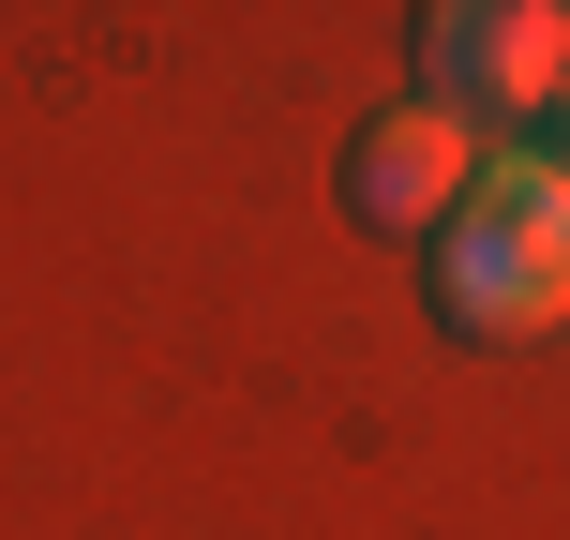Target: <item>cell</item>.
I'll return each mask as SVG.
<instances>
[{
    "label": "cell",
    "instance_id": "obj_4",
    "mask_svg": "<svg viewBox=\"0 0 570 540\" xmlns=\"http://www.w3.org/2000/svg\"><path fill=\"white\" fill-rule=\"evenodd\" d=\"M556 106H570V90H556Z\"/></svg>",
    "mask_w": 570,
    "mask_h": 540
},
{
    "label": "cell",
    "instance_id": "obj_5",
    "mask_svg": "<svg viewBox=\"0 0 570 540\" xmlns=\"http://www.w3.org/2000/svg\"><path fill=\"white\" fill-rule=\"evenodd\" d=\"M556 166H570V150H556Z\"/></svg>",
    "mask_w": 570,
    "mask_h": 540
},
{
    "label": "cell",
    "instance_id": "obj_1",
    "mask_svg": "<svg viewBox=\"0 0 570 540\" xmlns=\"http://www.w3.org/2000/svg\"><path fill=\"white\" fill-rule=\"evenodd\" d=\"M435 331L451 345H541L570 315V166L556 150H481L465 210L435 226Z\"/></svg>",
    "mask_w": 570,
    "mask_h": 540
},
{
    "label": "cell",
    "instance_id": "obj_2",
    "mask_svg": "<svg viewBox=\"0 0 570 540\" xmlns=\"http://www.w3.org/2000/svg\"><path fill=\"white\" fill-rule=\"evenodd\" d=\"M465 180H481V136H465L435 90H421V106H375L361 136H345V226L435 256V226L465 210Z\"/></svg>",
    "mask_w": 570,
    "mask_h": 540
},
{
    "label": "cell",
    "instance_id": "obj_3",
    "mask_svg": "<svg viewBox=\"0 0 570 540\" xmlns=\"http://www.w3.org/2000/svg\"><path fill=\"white\" fill-rule=\"evenodd\" d=\"M421 46H435V106H451L465 136H481V120H541L570 90V16L556 0H451Z\"/></svg>",
    "mask_w": 570,
    "mask_h": 540
}]
</instances>
